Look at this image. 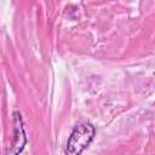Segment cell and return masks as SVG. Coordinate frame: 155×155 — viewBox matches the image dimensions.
Segmentation results:
<instances>
[{
  "instance_id": "obj_1",
  "label": "cell",
  "mask_w": 155,
  "mask_h": 155,
  "mask_svg": "<svg viewBox=\"0 0 155 155\" xmlns=\"http://www.w3.org/2000/svg\"><path fill=\"white\" fill-rule=\"evenodd\" d=\"M94 136L96 127L91 122H81L76 125L68 137L65 153L68 155H80L91 144Z\"/></svg>"
},
{
  "instance_id": "obj_2",
  "label": "cell",
  "mask_w": 155,
  "mask_h": 155,
  "mask_svg": "<svg viewBox=\"0 0 155 155\" xmlns=\"http://www.w3.org/2000/svg\"><path fill=\"white\" fill-rule=\"evenodd\" d=\"M27 144V134L24 130L23 119L19 111L12 113V142L11 147L5 151L6 154L16 155L23 151L24 147Z\"/></svg>"
}]
</instances>
